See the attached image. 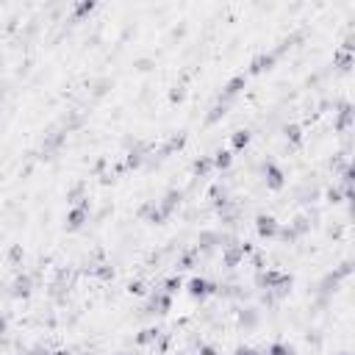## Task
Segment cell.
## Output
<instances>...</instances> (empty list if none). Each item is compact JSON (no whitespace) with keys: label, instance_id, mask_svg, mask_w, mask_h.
Listing matches in <instances>:
<instances>
[{"label":"cell","instance_id":"12","mask_svg":"<svg viewBox=\"0 0 355 355\" xmlns=\"http://www.w3.org/2000/svg\"><path fill=\"white\" fill-rule=\"evenodd\" d=\"M92 9H95L92 3H81V6H78V9H75V11H78V14H86V11H92Z\"/></svg>","mask_w":355,"mask_h":355},{"label":"cell","instance_id":"14","mask_svg":"<svg viewBox=\"0 0 355 355\" xmlns=\"http://www.w3.org/2000/svg\"><path fill=\"white\" fill-rule=\"evenodd\" d=\"M239 355H258L255 350H239Z\"/></svg>","mask_w":355,"mask_h":355},{"label":"cell","instance_id":"13","mask_svg":"<svg viewBox=\"0 0 355 355\" xmlns=\"http://www.w3.org/2000/svg\"><path fill=\"white\" fill-rule=\"evenodd\" d=\"M200 355H217V353H214L211 347H203V350H200Z\"/></svg>","mask_w":355,"mask_h":355},{"label":"cell","instance_id":"3","mask_svg":"<svg viewBox=\"0 0 355 355\" xmlns=\"http://www.w3.org/2000/svg\"><path fill=\"white\" fill-rule=\"evenodd\" d=\"M267 178H269V186H272V189H280V186H283V172H280L275 164H267Z\"/></svg>","mask_w":355,"mask_h":355},{"label":"cell","instance_id":"10","mask_svg":"<svg viewBox=\"0 0 355 355\" xmlns=\"http://www.w3.org/2000/svg\"><path fill=\"white\" fill-rule=\"evenodd\" d=\"M156 336H158L156 330H142V336H139V344H147V341H153Z\"/></svg>","mask_w":355,"mask_h":355},{"label":"cell","instance_id":"6","mask_svg":"<svg viewBox=\"0 0 355 355\" xmlns=\"http://www.w3.org/2000/svg\"><path fill=\"white\" fill-rule=\"evenodd\" d=\"M250 142V133L247 130H239V133H233V147H244Z\"/></svg>","mask_w":355,"mask_h":355},{"label":"cell","instance_id":"7","mask_svg":"<svg viewBox=\"0 0 355 355\" xmlns=\"http://www.w3.org/2000/svg\"><path fill=\"white\" fill-rule=\"evenodd\" d=\"M286 136L292 139V142H300V139H303V130L297 128V125H289V128H286Z\"/></svg>","mask_w":355,"mask_h":355},{"label":"cell","instance_id":"1","mask_svg":"<svg viewBox=\"0 0 355 355\" xmlns=\"http://www.w3.org/2000/svg\"><path fill=\"white\" fill-rule=\"evenodd\" d=\"M258 233L261 236H275L277 233V222L272 217H258Z\"/></svg>","mask_w":355,"mask_h":355},{"label":"cell","instance_id":"15","mask_svg":"<svg viewBox=\"0 0 355 355\" xmlns=\"http://www.w3.org/2000/svg\"><path fill=\"white\" fill-rule=\"evenodd\" d=\"M3 330H6V322H3V319H0V333H3Z\"/></svg>","mask_w":355,"mask_h":355},{"label":"cell","instance_id":"9","mask_svg":"<svg viewBox=\"0 0 355 355\" xmlns=\"http://www.w3.org/2000/svg\"><path fill=\"white\" fill-rule=\"evenodd\" d=\"M269 355H292V353H289L286 344H272L269 347Z\"/></svg>","mask_w":355,"mask_h":355},{"label":"cell","instance_id":"5","mask_svg":"<svg viewBox=\"0 0 355 355\" xmlns=\"http://www.w3.org/2000/svg\"><path fill=\"white\" fill-rule=\"evenodd\" d=\"M272 64V56H258V59L252 61V72H261V69H269Z\"/></svg>","mask_w":355,"mask_h":355},{"label":"cell","instance_id":"11","mask_svg":"<svg viewBox=\"0 0 355 355\" xmlns=\"http://www.w3.org/2000/svg\"><path fill=\"white\" fill-rule=\"evenodd\" d=\"M208 167H211V161H206V158H203V161H197V164H194V172H208Z\"/></svg>","mask_w":355,"mask_h":355},{"label":"cell","instance_id":"2","mask_svg":"<svg viewBox=\"0 0 355 355\" xmlns=\"http://www.w3.org/2000/svg\"><path fill=\"white\" fill-rule=\"evenodd\" d=\"M189 292L194 297H203V294H208V292H211V283H208V280H203V277H194V280L189 283Z\"/></svg>","mask_w":355,"mask_h":355},{"label":"cell","instance_id":"8","mask_svg":"<svg viewBox=\"0 0 355 355\" xmlns=\"http://www.w3.org/2000/svg\"><path fill=\"white\" fill-rule=\"evenodd\" d=\"M214 164H217V167H228V164H230V153H222V150H219L217 158H214Z\"/></svg>","mask_w":355,"mask_h":355},{"label":"cell","instance_id":"4","mask_svg":"<svg viewBox=\"0 0 355 355\" xmlns=\"http://www.w3.org/2000/svg\"><path fill=\"white\" fill-rule=\"evenodd\" d=\"M86 208H89V203H81V208H75L72 214H69V225L72 228H78L84 219H86Z\"/></svg>","mask_w":355,"mask_h":355}]
</instances>
